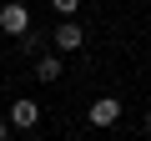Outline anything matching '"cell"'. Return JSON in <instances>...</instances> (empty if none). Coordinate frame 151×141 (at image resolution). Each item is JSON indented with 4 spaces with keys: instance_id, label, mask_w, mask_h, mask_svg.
I'll use <instances>...</instances> for the list:
<instances>
[{
    "instance_id": "4",
    "label": "cell",
    "mask_w": 151,
    "mask_h": 141,
    "mask_svg": "<svg viewBox=\"0 0 151 141\" xmlns=\"http://www.w3.org/2000/svg\"><path fill=\"white\" fill-rule=\"evenodd\" d=\"M121 111H126V106H121V101H116V96H96V101H91V106H86V121H91V126H101V131H106V126H116V121H121Z\"/></svg>"
},
{
    "instance_id": "5",
    "label": "cell",
    "mask_w": 151,
    "mask_h": 141,
    "mask_svg": "<svg viewBox=\"0 0 151 141\" xmlns=\"http://www.w3.org/2000/svg\"><path fill=\"white\" fill-rule=\"evenodd\" d=\"M30 70H35V81L55 86V81H60V70H65V60H60V50H40V55L30 60Z\"/></svg>"
},
{
    "instance_id": "2",
    "label": "cell",
    "mask_w": 151,
    "mask_h": 141,
    "mask_svg": "<svg viewBox=\"0 0 151 141\" xmlns=\"http://www.w3.org/2000/svg\"><path fill=\"white\" fill-rule=\"evenodd\" d=\"M50 45H55L60 55H76V50L86 45V25L76 20V15H60V25L50 30Z\"/></svg>"
},
{
    "instance_id": "9",
    "label": "cell",
    "mask_w": 151,
    "mask_h": 141,
    "mask_svg": "<svg viewBox=\"0 0 151 141\" xmlns=\"http://www.w3.org/2000/svg\"><path fill=\"white\" fill-rule=\"evenodd\" d=\"M141 126H146V136H151V106H146V121H141Z\"/></svg>"
},
{
    "instance_id": "3",
    "label": "cell",
    "mask_w": 151,
    "mask_h": 141,
    "mask_svg": "<svg viewBox=\"0 0 151 141\" xmlns=\"http://www.w3.org/2000/svg\"><path fill=\"white\" fill-rule=\"evenodd\" d=\"M5 116H10V126H15V131H35L45 111H40V101H30V96H20V101H10V111H5Z\"/></svg>"
},
{
    "instance_id": "7",
    "label": "cell",
    "mask_w": 151,
    "mask_h": 141,
    "mask_svg": "<svg viewBox=\"0 0 151 141\" xmlns=\"http://www.w3.org/2000/svg\"><path fill=\"white\" fill-rule=\"evenodd\" d=\"M50 10H55V15H76V10H81V0H50Z\"/></svg>"
},
{
    "instance_id": "8",
    "label": "cell",
    "mask_w": 151,
    "mask_h": 141,
    "mask_svg": "<svg viewBox=\"0 0 151 141\" xmlns=\"http://www.w3.org/2000/svg\"><path fill=\"white\" fill-rule=\"evenodd\" d=\"M10 131H15V126H10V116H0V141H10Z\"/></svg>"
},
{
    "instance_id": "1",
    "label": "cell",
    "mask_w": 151,
    "mask_h": 141,
    "mask_svg": "<svg viewBox=\"0 0 151 141\" xmlns=\"http://www.w3.org/2000/svg\"><path fill=\"white\" fill-rule=\"evenodd\" d=\"M25 30H35L30 5H20V0H5V5H0V35H5V40H20Z\"/></svg>"
},
{
    "instance_id": "10",
    "label": "cell",
    "mask_w": 151,
    "mask_h": 141,
    "mask_svg": "<svg viewBox=\"0 0 151 141\" xmlns=\"http://www.w3.org/2000/svg\"><path fill=\"white\" fill-rule=\"evenodd\" d=\"M0 40H5V35H0Z\"/></svg>"
},
{
    "instance_id": "6",
    "label": "cell",
    "mask_w": 151,
    "mask_h": 141,
    "mask_svg": "<svg viewBox=\"0 0 151 141\" xmlns=\"http://www.w3.org/2000/svg\"><path fill=\"white\" fill-rule=\"evenodd\" d=\"M15 45H20V50H25V55H30V60H35V55H40V50H45V35H40V30H25V35H20V40H15Z\"/></svg>"
}]
</instances>
